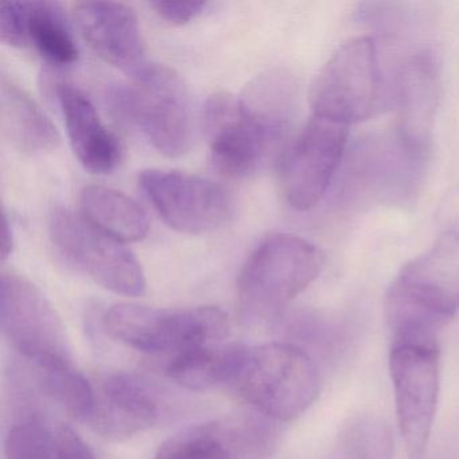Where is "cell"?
Instances as JSON below:
<instances>
[{
	"label": "cell",
	"instance_id": "obj_7",
	"mask_svg": "<svg viewBox=\"0 0 459 459\" xmlns=\"http://www.w3.org/2000/svg\"><path fill=\"white\" fill-rule=\"evenodd\" d=\"M389 373L400 435L408 455L416 458L429 443L440 385L437 338H391Z\"/></svg>",
	"mask_w": 459,
	"mask_h": 459
},
{
	"label": "cell",
	"instance_id": "obj_11",
	"mask_svg": "<svg viewBox=\"0 0 459 459\" xmlns=\"http://www.w3.org/2000/svg\"><path fill=\"white\" fill-rule=\"evenodd\" d=\"M0 327L28 362L72 359L60 316L41 290L20 273H2Z\"/></svg>",
	"mask_w": 459,
	"mask_h": 459
},
{
	"label": "cell",
	"instance_id": "obj_27",
	"mask_svg": "<svg viewBox=\"0 0 459 459\" xmlns=\"http://www.w3.org/2000/svg\"><path fill=\"white\" fill-rule=\"evenodd\" d=\"M4 252H2V259L6 262L7 257L12 254L13 247H14V236H13L12 224L6 217V225H4Z\"/></svg>",
	"mask_w": 459,
	"mask_h": 459
},
{
	"label": "cell",
	"instance_id": "obj_14",
	"mask_svg": "<svg viewBox=\"0 0 459 459\" xmlns=\"http://www.w3.org/2000/svg\"><path fill=\"white\" fill-rule=\"evenodd\" d=\"M273 421L263 415L206 421L166 440L155 459H268L278 437Z\"/></svg>",
	"mask_w": 459,
	"mask_h": 459
},
{
	"label": "cell",
	"instance_id": "obj_9",
	"mask_svg": "<svg viewBox=\"0 0 459 459\" xmlns=\"http://www.w3.org/2000/svg\"><path fill=\"white\" fill-rule=\"evenodd\" d=\"M50 238L69 264L104 289L125 297L146 291V276L135 255L84 217L58 209L50 221Z\"/></svg>",
	"mask_w": 459,
	"mask_h": 459
},
{
	"label": "cell",
	"instance_id": "obj_21",
	"mask_svg": "<svg viewBox=\"0 0 459 459\" xmlns=\"http://www.w3.org/2000/svg\"><path fill=\"white\" fill-rule=\"evenodd\" d=\"M82 216L104 235L120 243H136L149 233L143 209L119 190L91 185L80 195Z\"/></svg>",
	"mask_w": 459,
	"mask_h": 459
},
{
	"label": "cell",
	"instance_id": "obj_5",
	"mask_svg": "<svg viewBox=\"0 0 459 459\" xmlns=\"http://www.w3.org/2000/svg\"><path fill=\"white\" fill-rule=\"evenodd\" d=\"M103 326L107 334L128 348L169 359L220 343L230 334L227 314L211 306L170 310L122 303L104 313Z\"/></svg>",
	"mask_w": 459,
	"mask_h": 459
},
{
	"label": "cell",
	"instance_id": "obj_3",
	"mask_svg": "<svg viewBox=\"0 0 459 459\" xmlns=\"http://www.w3.org/2000/svg\"><path fill=\"white\" fill-rule=\"evenodd\" d=\"M325 255L310 241L273 233L256 247L238 276L241 319L256 324L275 318L321 273Z\"/></svg>",
	"mask_w": 459,
	"mask_h": 459
},
{
	"label": "cell",
	"instance_id": "obj_20",
	"mask_svg": "<svg viewBox=\"0 0 459 459\" xmlns=\"http://www.w3.org/2000/svg\"><path fill=\"white\" fill-rule=\"evenodd\" d=\"M247 351L248 348L241 343L198 346L170 357L166 364V375L192 391L232 386Z\"/></svg>",
	"mask_w": 459,
	"mask_h": 459
},
{
	"label": "cell",
	"instance_id": "obj_4",
	"mask_svg": "<svg viewBox=\"0 0 459 459\" xmlns=\"http://www.w3.org/2000/svg\"><path fill=\"white\" fill-rule=\"evenodd\" d=\"M232 388L260 415L289 421L302 415L318 397V368L295 343H265L248 348Z\"/></svg>",
	"mask_w": 459,
	"mask_h": 459
},
{
	"label": "cell",
	"instance_id": "obj_25",
	"mask_svg": "<svg viewBox=\"0 0 459 459\" xmlns=\"http://www.w3.org/2000/svg\"><path fill=\"white\" fill-rule=\"evenodd\" d=\"M209 2H154L152 10L160 20L173 25H186L208 10Z\"/></svg>",
	"mask_w": 459,
	"mask_h": 459
},
{
	"label": "cell",
	"instance_id": "obj_13",
	"mask_svg": "<svg viewBox=\"0 0 459 459\" xmlns=\"http://www.w3.org/2000/svg\"><path fill=\"white\" fill-rule=\"evenodd\" d=\"M174 408L158 384L134 373H109L95 388L88 423L106 439H127L170 418Z\"/></svg>",
	"mask_w": 459,
	"mask_h": 459
},
{
	"label": "cell",
	"instance_id": "obj_8",
	"mask_svg": "<svg viewBox=\"0 0 459 459\" xmlns=\"http://www.w3.org/2000/svg\"><path fill=\"white\" fill-rule=\"evenodd\" d=\"M381 71L375 41L351 39L325 64L311 88L313 115L349 127L373 117L381 103Z\"/></svg>",
	"mask_w": 459,
	"mask_h": 459
},
{
	"label": "cell",
	"instance_id": "obj_1",
	"mask_svg": "<svg viewBox=\"0 0 459 459\" xmlns=\"http://www.w3.org/2000/svg\"><path fill=\"white\" fill-rule=\"evenodd\" d=\"M458 313L459 228H453L394 276L384 316L391 338H437Z\"/></svg>",
	"mask_w": 459,
	"mask_h": 459
},
{
	"label": "cell",
	"instance_id": "obj_18",
	"mask_svg": "<svg viewBox=\"0 0 459 459\" xmlns=\"http://www.w3.org/2000/svg\"><path fill=\"white\" fill-rule=\"evenodd\" d=\"M56 93L77 160L95 174L114 171L122 162V144L104 125L92 100L71 82H60Z\"/></svg>",
	"mask_w": 459,
	"mask_h": 459
},
{
	"label": "cell",
	"instance_id": "obj_10",
	"mask_svg": "<svg viewBox=\"0 0 459 459\" xmlns=\"http://www.w3.org/2000/svg\"><path fill=\"white\" fill-rule=\"evenodd\" d=\"M139 186L160 219L181 233L206 235L232 219V195L221 185L182 171L150 169L139 176Z\"/></svg>",
	"mask_w": 459,
	"mask_h": 459
},
{
	"label": "cell",
	"instance_id": "obj_26",
	"mask_svg": "<svg viewBox=\"0 0 459 459\" xmlns=\"http://www.w3.org/2000/svg\"><path fill=\"white\" fill-rule=\"evenodd\" d=\"M55 440L56 459H96L90 446L71 427H56Z\"/></svg>",
	"mask_w": 459,
	"mask_h": 459
},
{
	"label": "cell",
	"instance_id": "obj_24",
	"mask_svg": "<svg viewBox=\"0 0 459 459\" xmlns=\"http://www.w3.org/2000/svg\"><path fill=\"white\" fill-rule=\"evenodd\" d=\"M341 445L345 459H392L394 454L389 427L384 421L368 416L349 421L343 429Z\"/></svg>",
	"mask_w": 459,
	"mask_h": 459
},
{
	"label": "cell",
	"instance_id": "obj_2",
	"mask_svg": "<svg viewBox=\"0 0 459 459\" xmlns=\"http://www.w3.org/2000/svg\"><path fill=\"white\" fill-rule=\"evenodd\" d=\"M112 112L135 128L166 157H181L192 144L189 95L179 74L160 64H146L130 80L112 85L107 95Z\"/></svg>",
	"mask_w": 459,
	"mask_h": 459
},
{
	"label": "cell",
	"instance_id": "obj_12",
	"mask_svg": "<svg viewBox=\"0 0 459 459\" xmlns=\"http://www.w3.org/2000/svg\"><path fill=\"white\" fill-rule=\"evenodd\" d=\"M348 143V127L313 115L284 154L281 192L297 211L314 208L326 195Z\"/></svg>",
	"mask_w": 459,
	"mask_h": 459
},
{
	"label": "cell",
	"instance_id": "obj_19",
	"mask_svg": "<svg viewBox=\"0 0 459 459\" xmlns=\"http://www.w3.org/2000/svg\"><path fill=\"white\" fill-rule=\"evenodd\" d=\"M0 127L4 138L22 154H47L60 144V134L49 117L6 76L0 82Z\"/></svg>",
	"mask_w": 459,
	"mask_h": 459
},
{
	"label": "cell",
	"instance_id": "obj_17",
	"mask_svg": "<svg viewBox=\"0 0 459 459\" xmlns=\"http://www.w3.org/2000/svg\"><path fill=\"white\" fill-rule=\"evenodd\" d=\"M85 41L106 63L128 74L146 65V42L133 9L117 2H82L74 9Z\"/></svg>",
	"mask_w": 459,
	"mask_h": 459
},
{
	"label": "cell",
	"instance_id": "obj_22",
	"mask_svg": "<svg viewBox=\"0 0 459 459\" xmlns=\"http://www.w3.org/2000/svg\"><path fill=\"white\" fill-rule=\"evenodd\" d=\"M39 392L74 419L87 420L95 404V388L72 359L29 362Z\"/></svg>",
	"mask_w": 459,
	"mask_h": 459
},
{
	"label": "cell",
	"instance_id": "obj_6",
	"mask_svg": "<svg viewBox=\"0 0 459 459\" xmlns=\"http://www.w3.org/2000/svg\"><path fill=\"white\" fill-rule=\"evenodd\" d=\"M204 128L214 168L241 178L255 173L275 152L289 126L260 114L243 96L219 92L206 101Z\"/></svg>",
	"mask_w": 459,
	"mask_h": 459
},
{
	"label": "cell",
	"instance_id": "obj_16",
	"mask_svg": "<svg viewBox=\"0 0 459 459\" xmlns=\"http://www.w3.org/2000/svg\"><path fill=\"white\" fill-rule=\"evenodd\" d=\"M0 39L10 47H31L47 63L71 66L79 60V48L56 2H6L0 7Z\"/></svg>",
	"mask_w": 459,
	"mask_h": 459
},
{
	"label": "cell",
	"instance_id": "obj_15",
	"mask_svg": "<svg viewBox=\"0 0 459 459\" xmlns=\"http://www.w3.org/2000/svg\"><path fill=\"white\" fill-rule=\"evenodd\" d=\"M440 99L439 66L421 50L400 66L396 79L397 122L394 138L412 157L429 162Z\"/></svg>",
	"mask_w": 459,
	"mask_h": 459
},
{
	"label": "cell",
	"instance_id": "obj_23",
	"mask_svg": "<svg viewBox=\"0 0 459 459\" xmlns=\"http://www.w3.org/2000/svg\"><path fill=\"white\" fill-rule=\"evenodd\" d=\"M4 440L6 459H56L55 429L39 412L26 413Z\"/></svg>",
	"mask_w": 459,
	"mask_h": 459
}]
</instances>
